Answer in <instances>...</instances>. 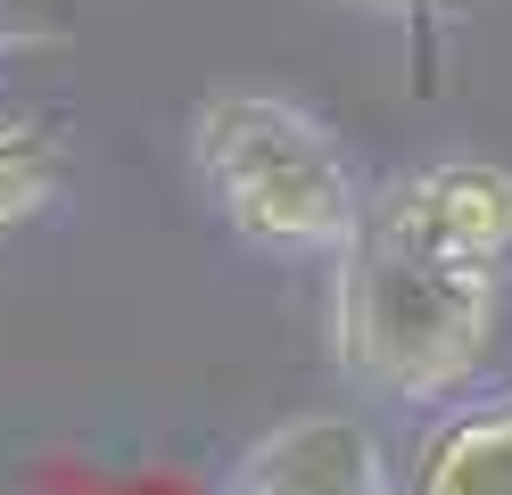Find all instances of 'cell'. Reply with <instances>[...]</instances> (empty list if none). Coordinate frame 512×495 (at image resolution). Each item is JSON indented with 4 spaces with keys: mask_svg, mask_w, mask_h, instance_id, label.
<instances>
[{
    "mask_svg": "<svg viewBox=\"0 0 512 495\" xmlns=\"http://www.w3.org/2000/svg\"><path fill=\"white\" fill-rule=\"evenodd\" d=\"M215 495H397L389 454L356 413H298L265 429Z\"/></svg>",
    "mask_w": 512,
    "mask_h": 495,
    "instance_id": "obj_4",
    "label": "cell"
},
{
    "mask_svg": "<svg viewBox=\"0 0 512 495\" xmlns=\"http://www.w3.org/2000/svg\"><path fill=\"white\" fill-rule=\"evenodd\" d=\"M199 182L215 190V215L248 248L273 256H339L364 223V182L347 165L339 132L314 124L298 99L273 91H223L190 116Z\"/></svg>",
    "mask_w": 512,
    "mask_h": 495,
    "instance_id": "obj_2",
    "label": "cell"
},
{
    "mask_svg": "<svg viewBox=\"0 0 512 495\" xmlns=\"http://www.w3.org/2000/svg\"><path fill=\"white\" fill-rule=\"evenodd\" d=\"M413 495H512V396L446 413L413 454Z\"/></svg>",
    "mask_w": 512,
    "mask_h": 495,
    "instance_id": "obj_5",
    "label": "cell"
},
{
    "mask_svg": "<svg viewBox=\"0 0 512 495\" xmlns=\"http://www.w3.org/2000/svg\"><path fill=\"white\" fill-rule=\"evenodd\" d=\"M364 215L397 240L430 248V256H463V264H504L512 248V174L496 157H438L422 174L389 182L364 198Z\"/></svg>",
    "mask_w": 512,
    "mask_h": 495,
    "instance_id": "obj_3",
    "label": "cell"
},
{
    "mask_svg": "<svg viewBox=\"0 0 512 495\" xmlns=\"http://www.w3.org/2000/svg\"><path fill=\"white\" fill-rule=\"evenodd\" d=\"M331 264V355L339 372L389 396V405H446L463 396L471 372L496 347V264L430 256L380 231L372 215L356 223Z\"/></svg>",
    "mask_w": 512,
    "mask_h": 495,
    "instance_id": "obj_1",
    "label": "cell"
},
{
    "mask_svg": "<svg viewBox=\"0 0 512 495\" xmlns=\"http://www.w3.org/2000/svg\"><path fill=\"white\" fill-rule=\"evenodd\" d=\"M58 190H67V149H58V132L25 124V116H0V231L34 223Z\"/></svg>",
    "mask_w": 512,
    "mask_h": 495,
    "instance_id": "obj_6",
    "label": "cell"
}]
</instances>
